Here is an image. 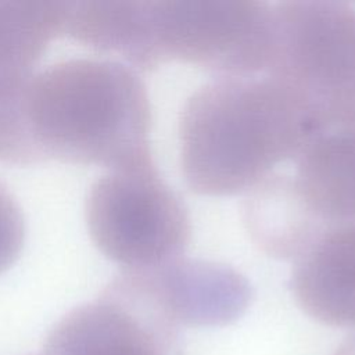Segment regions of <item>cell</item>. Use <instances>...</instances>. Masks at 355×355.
<instances>
[{"instance_id":"1","label":"cell","mask_w":355,"mask_h":355,"mask_svg":"<svg viewBox=\"0 0 355 355\" xmlns=\"http://www.w3.org/2000/svg\"><path fill=\"white\" fill-rule=\"evenodd\" d=\"M319 128L302 103L275 79L218 76L183 104L180 171L200 196L248 191L295 159Z\"/></svg>"},{"instance_id":"2","label":"cell","mask_w":355,"mask_h":355,"mask_svg":"<svg viewBox=\"0 0 355 355\" xmlns=\"http://www.w3.org/2000/svg\"><path fill=\"white\" fill-rule=\"evenodd\" d=\"M25 115L43 161L110 171L154 161L147 87L133 68L118 61L75 57L36 72Z\"/></svg>"},{"instance_id":"3","label":"cell","mask_w":355,"mask_h":355,"mask_svg":"<svg viewBox=\"0 0 355 355\" xmlns=\"http://www.w3.org/2000/svg\"><path fill=\"white\" fill-rule=\"evenodd\" d=\"M268 76L293 93L319 130L355 114V7L337 1L273 6Z\"/></svg>"},{"instance_id":"4","label":"cell","mask_w":355,"mask_h":355,"mask_svg":"<svg viewBox=\"0 0 355 355\" xmlns=\"http://www.w3.org/2000/svg\"><path fill=\"white\" fill-rule=\"evenodd\" d=\"M85 216L96 247L123 269L150 268L183 255L191 233L184 202L154 161L112 169L94 180Z\"/></svg>"},{"instance_id":"5","label":"cell","mask_w":355,"mask_h":355,"mask_svg":"<svg viewBox=\"0 0 355 355\" xmlns=\"http://www.w3.org/2000/svg\"><path fill=\"white\" fill-rule=\"evenodd\" d=\"M162 64L179 60L219 76L266 69L273 42V6L265 1L150 0Z\"/></svg>"},{"instance_id":"6","label":"cell","mask_w":355,"mask_h":355,"mask_svg":"<svg viewBox=\"0 0 355 355\" xmlns=\"http://www.w3.org/2000/svg\"><path fill=\"white\" fill-rule=\"evenodd\" d=\"M65 1L0 0V162L43 161L25 115L36 65L49 43L62 33Z\"/></svg>"},{"instance_id":"7","label":"cell","mask_w":355,"mask_h":355,"mask_svg":"<svg viewBox=\"0 0 355 355\" xmlns=\"http://www.w3.org/2000/svg\"><path fill=\"white\" fill-rule=\"evenodd\" d=\"M178 341V330L104 287L55 323L44 355H169Z\"/></svg>"},{"instance_id":"8","label":"cell","mask_w":355,"mask_h":355,"mask_svg":"<svg viewBox=\"0 0 355 355\" xmlns=\"http://www.w3.org/2000/svg\"><path fill=\"white\" fill-rule=\"evenodd\" d=\"M136 270L179 327L230 324L247 311L252 298L245 276L211 259L180 255Z\"/></svg>"},{"instance_id":"9","label":"cell","mask_w":355,"mask_h":355,"mask_svg":"<svg viewBox=\"0 0 355 355\" xmlns=\"http://www.w3.org/2000/svg\"><path fill=\"white\" fill-rule=\"evenodd\" d=\"M290 286L312 319L355 329V219L327 227L295 259Z\"/></svg>"},{"instance_id":"10","label":"cell","mask_w":355,"mask_h":355,"mask_svg":"<svg viewBox=\"0 0 355 355\" xmlns=\"http://www.w3.org/2000/svg\"><path fill=\"white\" fill-rule=\"evenodd\" d=\"M294 161L297 187L326 225L355 219V114L319 130Z\"/></svg>"},{"instance_id":"11","label":"cell","mask_w":355,"mask_h":355,"mask_svg":"<svg viewBox=\"0 0 355 355\" xmlns=\"http://www.w3.org/2000/svg\"><path fill=\"white\" fill-rule=\"evenodd\" d=\"M243 220L263 252L294 261L330 227L306 204L294 178L279 173H270L247 191Z\"/></svg>"},{"instance_id":"12","label":"cell","mask_w":355,"mask_h":355,"mask_svg":"<svg viewBox=\"0 0 355 355\" xmlns=\"http://www.w3.org/2000/svg\"><path fill=\"white\" fill-rule=\"evenodd\" d=\"M62 33L118 54L143 71L162 64L154 40L150 0L65 1Z\"/></svg>"},{"instance_id":"13","label":"cell","mask_w":355,"mask_h":355,"mask_svg":"<svg viewBox=\"0 0 355 355\" xmlns=\"http://www.w3.org/2000/svg\"><path fill=\"white\" fill-rule=\"evenodd\" d=\"M25 240V220L19 204L0 182V273L19 257Z\"/></svg>"},{"instance_id":"14","label":"cell","mask_w":355,"mask_h":355,"mask_svg":"<svg viewBox=\"0 0 355 355\" xmlns=\"http://www.w3.org/2000/svg\"><path fill=\"white\" fill-rule=\"evenodd\" d=\"M333 355H355V331L345 337Z\"/></svg>"}]
</instances>
